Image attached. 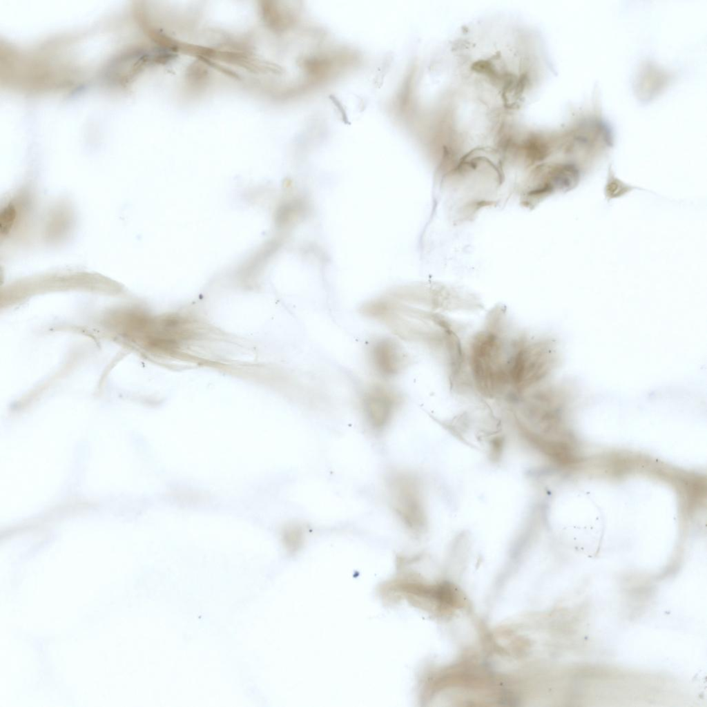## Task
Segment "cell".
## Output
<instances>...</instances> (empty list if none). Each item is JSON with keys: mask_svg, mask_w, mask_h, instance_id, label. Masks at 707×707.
Here are the masks:
<instances>
[{"mask_svg": "<svg viewBox=\"0 0 707 707\" xmlns=\"http://www.w3.org/2000/svg\"><path fill=\"white\" fill-rule=\"evenodd\" d=\"M387 488L394 512L409 530L420 531L425 515L418 483L408 473L396 471L387 478Z\"/></svg>", "mask_w": 707, "mask_h": 707, "instance_id": "obj_1", "label": "cell"}, {"mask_svg": "<svg viewBox=\"0 0 707 707\" xmlns=\"http://www.w3.org/2000/svg\"><path fill=\"white\" fill-rule=\"evenodd\" d=\"M403 400L400 394L390 387L380 384L369 386L360 398L362 415L369 427L376 432L384 431Z\"/></svg>", "mask_w": 707, "mask_h": 707, "instance_id": "obj_2", "label": "cell"}, {"mask_svg": "<svg viewBox=\"0 0 707 707\" xmlns=\"http://www.w3.org/2000/svg\"><path fill=\"white\" fill-rule=\"evenodd\" d=\"M367 348L369 364L382 378L397 376L407 365L408 358L403 347L390 338H376Z\"/></svg>", "mask_w": 707, "mask_h": 707, "instance_id": "obj_3", "label": "cell"}, {"mask_svg": "<svg viewBox=\"0 0 707 707\" xmlns=\"http://www.w3.org/2000/svg\"><path fill=\"white\" fill-rule=\"evenodd\" d=\"M283 545L289 550H296L302 545L305 536V532L302 525L298 523H289L284 525L280 533Z\"/></svg>", "mask_w": 707, "mask_h": 707, "instance_id": "obj_4", "label": "cell"}, {"mask_svg": "<svg viewBox=\"0 0 707 707\" xmlns=\"http://www.w3.org/2000/svg\"><path fill=\"white\" fill-rule=\"evenodd\" d=\"M19 217V209L12 202L6 204L0 214V233L8 235L15 226Z\"/></svg>", "mask_w": 707, "mask_h": 707, "instance_id": "obj_5", "label": "cell"}]
</instances>
